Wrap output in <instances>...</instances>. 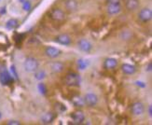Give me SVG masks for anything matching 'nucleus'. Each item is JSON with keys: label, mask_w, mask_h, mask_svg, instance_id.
<instances>
[{"label": "nucleus", "mask_w": 152, "mask_h": 125, "mask_svg": "<svg viewBox=\"0 0 152 125\" xmlns=\"http://www.w3.org/2000/svg\"><path fill=\"white\" fill-rule=\"evenodd\" d=\"M121 70L124 74L126 75H133L135 73V67L134 65H132V64H123L121 65Z\"/></svg>", "instance_id": "15"}, {"label": "nucleus", "mask_w": 152, "mask_h": 125, "mask_svg": "<svg viewBox=\"0 0 152 125\" xmlns=\"http://www.w3.org/2000/svg\"><path fill=\"white\" fill-rule=\"evenodd\" d=\"M121 0H107L108 3H114V4H117V3H120Z\"/></svg>", "instance_id": "28"}, {"label": "nucleus", "mask_w": 152, "mask_h": 125, "mask_svg": "<svg viewBox=\"0 0 152 125\" xmlns=\"http://www.w3.org/2000/svg\"><path fill=\"white\" fill-rule=\"evenodd\" d=\"M117 64H118V61L114 58H107L104 64L105 69H114L117 67Z\"/></svg>", "instance_id": "16"}, {"label": "nucleus", "mask_w": 152, "mask_h": 125, "mask_svg": "<svg viewBox=\"0 0 152 125\" xmlns=\"http://www.w3.org/2000/svg\"><path fill=\"white\" fill-rule=\"evenodd\" d=\"M50 17L52 20H54L56 22H62L65 18V14L60 9H53L50 12Z\"/></svg>", "instance_id": "4"}, {"label": "nucleus", "mask_w": 152, "mask_h": 125, "mask_svg": "<svg viewBox=\"0 0 152 125\" xmlns=\"http://www.w3.org/2000/svg\"><path fill=\"white\" fill-rule=\"evenodd\" d=\"M64 82L67 86H79L80 85V77L77 73H68L65 76Z\"/></svg>", "instance_id": "1"}, {"label": "nucleus", "mask_w": 152, "mask_h": 125, "mask_svg": "<svg viewBox=\"0 0 152 125\" xmlns=\"http://www.w3.org/2000/svg\"><path fill=\"white\" fill-rule=\"evenodd\" d=\"M136 84L138 85V86H141V87H146V85H145V83L144 82H141V81H137L136 82Z\"/></svg>", "instance_id": "29"}, {"label": "nucleus", "mask_w": 152, "mask_h": 125, "mask_svg": "<svg viewBox=\"0 0 152 125\" xmlns=\"http://www.w3.org/2000/svg\"><path fill=\"white\" fill-rule=\"evenodd\" d=\"M132 36H133V34H132L130 31H123L121 35V37L123 39V40H129V39L132 37Z\"/></svg>", "instance_id": "22"}, {"label": "nucleus", "mask_w": 152, "mask_h": 125, "mask_svg": "<svg viewBox=\"0 0 152 125\" xmlns=\"http://www.w3.org/2000/svg\"><path fill=\"white\" fill-rule=\"evenodd\" d=\"M64 6H65V9L69 12H74L77 10L78 3L77 0H65Z\"/></svg>", "instance_id": "12"}, {"label": "nucleus", "mask_w": 152, "mask_h": 125, "mask_svg": "<svg viewBox=\"0 0 152 125\" xmlns=\"http://www.w3.org/2000/svg\"><path fill=\"white\" fill-rule=\"evenodd\" d=\"M10 69H11V72H12L13 76H14V77L17 78V77H18V75H17V73H16V70H15V67H14V65H11Z\"/></svg>", "instance_id": "26"}, {"label": "nucleus", "mask_w": 152, "mask_h": 125, "mask_svg": "<svg viewBox=\"0 0 152 125\" xmlns=\"http://www.w3.org/2000/svg\"><path fill=\"white\" fill-rule=\"evenodd\" d=\"M84 102L88 107H94L98 102V97L96 94L89 93L85 95L84 97Z\"/></svg>", "instance_id": "7"}, {"label": "nucleus", "mask_w": 152, "mask_h": 125, "mask_svg": "<svg viewBox=\"0 0 152 125\" xmlns=\"http://www.w3.org/2000/svg\"><path fill=\"white\" fill-rule=\"evenodd\" d=\"M23 9L25 11L30 10V9H31V3H30L29 1H24L23 4Z\"/></svg>", "instance_id": "25"}, {"label": "nucleus", "mask_w": 152, "mask_h": 125, "mask_svg": "<svg viewBox=\"0 0 152 125\" xmlns=\"http://www.w3.org/2000/svg\"><path fill=\"white\" fill-rule=\"evenodd\" d=\"M46 77V73H45V71H37L36 73H35V77L37 78V80H43V78Z\"/></svg>", "instance_id": "23"}, {"label": "nucleus", "mask_w": 152, "mask_h": 125, "mask_svg": "<svg viewBox=\"0 0 152 125\" xmlns=\"http://www.w3.org/2000/svg\"><path fill=\"white\" fill-rule=\"evenodd\" d=\"M71 118H72V120L74 121V123H76V124H81L85 120L84 113L80 110L75 111L74 113H72Z\"/></svg>", "instance_id": "10"}, {"label": "nucleus", "mask_w": 152, "mask_h": 125, "mask_svg": "<svg viewBox=\"0 0 152 125\" xmlns=\"http://www.w3.org/2000/svg\"><path fill=\"white\" fill-rule=\"evenodd\" d=\"M6 13V8H0V14H5Z\"/></svg>", "instance_id": "30"}, {"label": "nucleus", "mask_w": 152, "mask_h": 125, "mask_svg": "<svg viewBox=\"0 0 152 125\" xmlns=\"http://www.w3.org/2000/svg\"><path fill=\"white\" fill-rule=\"evenodd\" d=\"M1 117H2V115H1V113H0V119H1Z\"/></svg>", "instance_id": "33"}, {"label": "nucleus", "mask_w": 152, "mask_h": 125, "mask_svg": "<svg viewBox=\"0 0 152 125\" xmlns=\"http://www.w3.org/2000/svg\"><path fill=\"white\" fill-rule=\"evenodd\" d=\"M55 41L58 42L59 44L61 45H64V46H67L71 43V38L69 36L65 35V34H63V35H60L58 36L56 38H55Z\"/></svg>", "instance_id": "13"}, {"label": "nucleus", "mask_w": 152, "mask_h": 125, "mask_svg": "<svg viewBox=\"0 0 152 125\" xmlns=\"http://www.w3.org/2000/svg\"><path fill=\"white\" fill-rule=\"evenodd\" d=\"M54 120V115L50 113V112H48V113H45L42 117H41V121L43 123L45 124H49L50 122H52V121Z\"/></svg>", "instance_id": "18"}, {"label": "nucleus", "mask_w": 152, "mask_h": 125, "mask_svg": "<svg viewBox=\"0 0 152 125\" xmlns=\"http://www.w3.org/2000/svg\"><path fill=\"white\" fill-rule=\"evenodd\" d=\"M19 25V23H18V21L16 19H10V20H9L8 22H7V23H6V27L8 28V29H14V28H16L17 26Z\"/></svg>", "instance_id": "20"}, {"label": "nucleus", "mask_w": 152, "mask_h": 125, "mask_svg": "<svg viewBox=\"0 0 152 125\" xmlns=\"http://www.w3.org/2000/svg\"><path fill=\"white\" fill-rule=\"evenodd\" d=\"M131 110H132V113H133L134 116H140L144 113L145 107L141 102H135L132 105Z\"/></svg>", "instance_id": "5"}, {"label": "nucleus", "mask_w": 152, "mask_h": 125, "mask_svg": "<svg viewBox=\"0 0 152 125\" xmlns=\"http://www.w3.org/2000/svg\"><path fill=\"white\" fill-rule=\"evenodd\" d=\"M72 102H73L74 106L77 107H82L84 105H85V102H84V99L82 97L80 96H76L73 98V100H72Z\"/></svg>", "instance_id": "19"}, {"label": "nucleus", "mask_w": 152, "mask_h": 125, "mask_svg": "<svg viewBox=\"0 0 152 125\" xmlns=\"http://www.w3.org/2000/svg\"><path fill=\"white\" fill-rule=\"evenodd\" d=\"M139 6V0H125V7L130 11L135 10Z\"/></svg>", "instance_id": "14"}, {"label": "nucleus", "mask_w": 152, "mask_h": 125, "mask_svg": "<svg viewBox=\"0 0 152 125\" xmlns=\"http://www.w3.org/2000/svg\"><path fill=\"white\" fill-rule=\"evenodd\" d=\"M77 46H78V49L84 51V52H89L91 51L92 46L91 44L90 41H88L87 39H80V40L78 41L77 43Z\"/></svg>", "instance_id": "9"}, {"label": "nucleus", "mask_w": 152, "mask_h": 125, "mask_svg": "<svg viewBox=\"0 0 152 125\" xmlns=\"http://www.w3.org/2000/svg\"><path fill=\"white\" fill-rule=\"evenodd\" d=\"M23 67L26 72H35L38 68V62L37 59L33 57H28L25 59Z\"/></svg>", "instance_id": "2"}, {"label": "nucleus", "mask_w": 152, "mask_h": 125, "mask_svg": "<svg viewBox=\"0 0 152 125\" xmlns=\"http://www.w3.org/2000/svg\"><path fill=\"white\" fill-rule=\"evenodd\" d=\"M50 67L54 73H61V72L64 70V64L61 62H54L51 64Z\"/></svg>", "instance_id": "17"}, {"label": "nucleus", "mask_w": 152, "mask_h": 125, "mask_svg": "<svg viewBox=\"0 0 152 125\" xmlns=\"http://www.w3.org/2000/svg\"><path fill=\"white\" fill-rule=\"evenodd\" d=\"M37 89H38L39 93H40L41 94H46V93H47V89H46L45 85L43 83H39L37 85Z\"/></svg>", "instance_id": "24"}, {"label": "nucleus", "mask_w": 152, "mask_h": 125, "mask_svg": "<svg viewBox=\"0 0 152 125\" xmlns=\"http://www.w3.org/2000/svg\"><path fill=\"white\" fill-rule=\"evenodd\" d=\"M121 10V7L120 3H117V4L108 3L107 4V11L110 15H116V14H118V13H120Z\"/></svg>", "instance_id": "8"}, {"label": "nucleus", "mask_w": 152, "mask_h": 125, "mask_svg": "<svg viewBox=\"0 0 152 125\" xmlns=\"http://www.w3.org/2000/svg\"><path fill=\"white\" fill-rule=\"evenodd\" d=\"M138 17H139V20L141 22L148 23L152 18V12H151L150 9H148V8L142 9L139 12V14H138Z\"/></svg>", "instance_id": "3"}, {"label": "nucleus", "mask_w": 152, "mask_h": 125, "mask_svg": "<svg viewBox=\"0 0 152 125\" xmlns=\"http://www.w3.org/2000/svg\"><path fill=\"white\" fill-rule=\"evenodd\" d=\"M61 50L57 49V48H54V47H51V46H50V47H47L45 50V53L46 55H47L48 57L50 58H56L58 57L59 55L61 54Z\"/></svg>", "instance_id": "11"}, {"label": "nucleus", "mask_w": 152, "mask_h": 125, "mask_svg": "<svg viewBox=\"0 0 152 125\" xmlns=\"http://www.w3.org/2000/svg\"><path fill=\"white\" fill-rule=\"evenodd\" d=\"M88 64H89L88 61L84 60V59H79V60L77 61V67L80 70H84L86 67H88Z\"/></svg>", "instance_id": "21"}, {"label": "nucleus", "mask_w": 152, "mask_h": 125, "mask_svg": "<svg viewBox=\"0 0 152 125\" xmlns=\"http://www.w3.org/2000/svg\"><path fill=\"white\" fill-rule=\"evenodd\" d=\"M151 109H152V107H151V106H149L148 107V115H149V117L152 116V111H151Z\"/></svg>", "instance_id": "31"}, {"label": "nucleus", "mask_w": 152, "mask_h": 125, "mask_svg": "<svg viewBox=\"0 0 152 125\" xmlns=\"http://www.w3.org/2000/svg\"><path fill=\"white\" fill-rule=\"evenodd\" d=\"M8 124H10V125H19V124H21V122L17 121H10L8 122Z\"/></svg>", "instance_id": "27"}, {"label": "nucleus", "mask_w": 152, "mask_h": 125, "mask_svg": "<svg viewBox=\"0 0 152 125\" xmlns=\"http://www.w3.org/2000/svg\"><path fill=\"white\" fill-rule=\"evenodd\" d=\"M13 81V77L6 69L0 72V82L2 85H9Z\"/></svg>", "instance_id": "6"}, {"label": "nucleus", "mask_w": 152, "mask_h": 125, "mask_svg": "<svg viewBox=\"0 0 152 125\" xmlns=\"http://www.w3.org/2000/svg\"><path fill=\"white\" fill-rule=\"evenodd\" d=\"M147 70H148V71H149V72L151 71V63H149V64H148V69H147Z\"/></svg>", "instance_id": "32"}]
</instances>
